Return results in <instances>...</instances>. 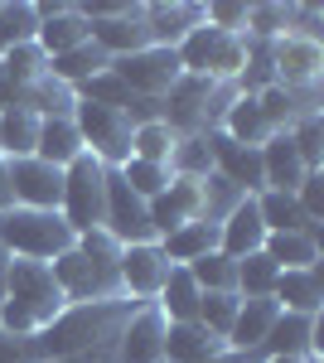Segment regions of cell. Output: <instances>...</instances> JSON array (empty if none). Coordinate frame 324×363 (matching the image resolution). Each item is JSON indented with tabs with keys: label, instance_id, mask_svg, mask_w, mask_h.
Here are the masks:
<instances>
[{
	"label": "cell",
	"instance_id": "cell-1",
	"mask_svg": "<svg viewBox=\"0 0 324 363\" xmlns=\"http://www.w3.org/2000/svg\"><path fill=\"white\" fill-rule=\"evenodd\" d=\"M58 291L68 306H92V301H116L121 296V242L107 228L78 233V242L49 262Z\"/></svg>",
	"mask_w": 324,
	"mask_h": 363
},
{
	"label": "cell",
	"instance_id": "cell-2",
	"mask_svg": "<svg viewBox=\"0 0 324 363\" xmlns=\"http://www.w3.org/2000/svg\"><path fill=\"white\" fill-rule=\"evenodd\" d=\"M68 310L49 262H20L10 257L5 296H0V330L5 335H44L58 315Z\"/></svg>",
	"mask_w": 324,
	"mask_h": 363
},
{
	"label": "cell",
	"instance_id": "cell-3",
	"mask_svg": "<svg viewBox=\"0 0 324 363\" xmlns=\"http://www.w3.org/2000/svg\"><path fill=\"white\" fill-rule=\"evenodd\" d=\"M135 306H140V301H131V296H116V301H92V306H68L54 325L39 335V354H44V363L73 359V354L92 349V344L121 339L126 320L135 315Z\"/></svg>",
	"mask_w": 324,
	"mask_h": 363
},
{
	"label": "cell",
	"instance_id": "cell-4",
	"mask_svg": "<svg viewBox=\"0 0 324 363\" xmlns=\"http://www.w3.org/2000/svg\"><path fill=\"white\" fill-rule=\"evenodd\" d=\"M78 242V233L63 223V213L54 208H0V252L20 257V262H54Z\"/></svg>",
	"mask_w": 324,
	"mask_h": 363
},
{
	"label": "cell",
	"instance_id": "cell-5",
	"mask_svg": "<svg viewBox=\"0 0 324 363\" xmlns=\"http://www.w3.org/2000/svg\"><path fill=\"white\" fill-rule=\"evenodd\" d=\"M58 213H63V223L73 233L102 228V213H107V165L92 160L87 150L63 169V203H58Z\"/></svg>",
	"mask_w": 324,
	"mask_h": 363
},
{
	"label": "cell",
	"instance_id": "cell-6",
	"mask_svg": "<svg viewBox=\"0 0 324 363\" xmlns=\"http://www.w3.org/2000/svg\"><path fill=\"white\" fill-rule=\"evenodd\" d=\"M73 126H78L82 136V150L92 155V160H102L107 169H121L131 160V131L135 121L126 112H116V107H97V102H82L73 107Z\"/></svg>",
	"mask_w": 324,
	"mask_h": 363
},
{
	"label": "cell",
	"instance_id": "cell-7",
	"mask_svg": "<svg viewBox=\"0 0 324 363\" xmlns=\"http://www.w3.org/2000/svg\"><path fill=\"white\" fill-rule=\"evenodd\" d=\"M111 73L131 87L135 97H145V102H160L164 92L184 78L179 54H174V49H160V44L135 49V54H126V58H111Z\"/></svg>",
	"mask_w": 324,
	"mask_h": 363
},
{
	"label": "cell",
	"instance_id": "cell-8",
	"mask_svg": "<svg viewBox=\"0 0 324 363\" xmlns=\"http://www.w3.org/2000/svg\"><path fill=\"white\" fill-rule=\"evenodd\" d=\"M271 68H276V87H286V92H320L324 44L300 39V34H281V39H271Z\"/></svg>",
	"mask_w": 324,
	"mask_h": 363
},
{
	"label": "cell",
	"instance_id": "cell-9",
	"mask_svg": "<svg viewBox=\"0 0 324 363\" xmlns=\"http://www.w3.org/2000/svg\"><path fill=\"white\" fill-rule=\"evenodd\" d=\"M102 228L121 247H135V242H155V228H150V203L140 194L126 189V179L107 169V213H102Z\"/></svg>",
	"mask_w": 324,
	"mask_h": 363
},
{
	"label": "cell",
	"instance_id": "cell-10",
	"mask_svg": "<svg viewBox=\"0 0 324 363\" xmlns=\"http://www.w3.org/2000/svg\"><path fill=\"white\" fill-rule=\"evenodd\" d=\"M10 199L20 208H54L63 203V169L39 160V155H25V160H10Z\"/></svg>",
	"mask_w": 324,
	"mask_h": 363
},
{
	"label": "cell",
	"instance_id": "cell-11",
	"mask_svg": "<svg viewBox=\"0 0 324 363\" xmlns=\"http://www.w3.org/2000/svg\"><path fill=\"white\" fill-rule=\"evenodd\" d=\"M164 277H169V257H164L160 242H135V247H121V296L131 301H155L160 296Z\"/></svg>",
	"mask_w": 324,
	"mask_h": 363
},
{
	"label": "cell",
	"instance_id": "cell-12",
	"mask_svg": "<svg viewBox=\"0 0 324 363\" xmlns=\"http://www.w3.org/2000/svg\"><path fill=\"white\" fill-rule=\"evenodd\" d=\"M116 359L121 363H164V315L155 310V301L135 306V315L126 320V330L116 339Z\"/></svg>",
	"mask_w": 324,
	"mask_h": 363
},
{
	"label": "cell",
	"instance_id": "cell-13",
	"mask_svg": "<svg viewBox=\"0 0 324 363\" xmlns=\"http://www.w3.org/2000/svg\"><path fill=\"white\" fill-rule=\"evenodd\" d=\"M320 354V315H276V325L262 339V359H305Z\"/></svg>",
	"mask_w": 324,
	"mask_h": 363
},
{
	"label": "cell",
	"instance_id": "cell-14",
	"mask_svg": "<svg viewBox=\"0 0 324 363\" xmlns=\"http://www.w3.org/2000/svg\"><path fill=\"white\" fill-rule=\"evenodd\" d=\"M208 145H213V174H223L228 184H238L242 194H262L267 184H262V150H252V145H238V140H228L223 131H208Z\"/></svg>",
	"mask_w": 324,
	"mask_h": 363
},
{
	"label": "cell",
	"instance_id": "cell-15",
	"mask_svg": "<svg viewBox=\"0 0 324 363\" xmlns=\"http://www.w3.org/2000/svg\"><path fill=\"white\" fill-rule=\"evenodd\" d=\"M87 39L92 34H87V20H82L78 5H39V34H34V44L49 58L68 54V49H78Z\"/></svg>",
	"mask_w": 324,
	"mask_h": 363
},
{
	"label": "cell",
	"instance_id": "cell-16",
	"mask_svg": "<svg viewBox=\"0 0 324 363\" xmlns=\"http://www.w3.org/2000/svg\"><path fill=\"white\" fill-rule=\"evenodd\" d=\"M262 242H267V228H262V213H257V199H242L218 223V252L233 257V262H242L252 252H262Z\"/></svg>",
	"mask_w": 324,
	"mask_h": 363
},
{
	"label": "cell",
	"instance_id": "cell-17",
	"mask_svg": "<svg viewBox=\"0 0 324 363\" xmlns=\"http://www.w3.org/2000/svg\"><path fill=\"white\" fill-rule=\"evenodd\" d=\"M199 218V179H169V189L160 199H150V228H155V242L169 238L174 228H184Z\"/></svg>",
	"mask_w": 324,
	"mask_h": 363
},
{
	"label": "cell",
	"instance_id": "cell-18",
	"mask_svg": "<svg viewBox=\"0 0 324 363\" xmlns=\"http://www.w3.org/2000/svg\"><path fill=\"white\" fill-rule=\"evenodd\" d=\"M271 301L286 310V315H320L324 306V272L320 267H305V272H281Z\"/></svg>",
	"mask_w": 324,
	"mask_h": 363
},
{
	"label": "cell",
	"instance_id": "cell-19",
	"mask_svg": "<svg viewBox=\"0 0 324 363\" xmlns=\"http://www.w3.org/2000/svg\"><path fill=\"white\" fill-rule=\"evenodd\" d=\"M305 174H310V169L300 165L291 136H286V131H276V136L262 145V184H267V189H276V194H296Z\"/></svg>",
	"mask_w": 324,
	"mask_h": 363
},
{
	"label": "cell",
	"instance_id": "cell-20",
	"mask_svg": "<svg viewBox=\"0 0 324 363\" xmlns=\"http://www.w3.org/2000/svg\"><path fill=\"white\" fill-rule=\"evenodd\" d=\"M228 344L218 335H208L199 320H184V325H164V363H208L218 359Z\"/></svg>",
	"mask_w": 324,
	"mask_h": 363
},
{
	"label": "cell",
	"instance_id": "cell-21",
	"mask_svg": "<svg viewBox=\"0 0 324 363\" xmlns=\"http://www.w3.org/2000/svg\"><path fill=\"white\" fill-rule=\"evenodd\" d=\"M218 131H223L228 140H238V145H252V150H262V145L276 136V131L267 126V116H262V107H257V97H242V92L228 102Z\"/></svg>",
	"mask_w": 324,
	"mask_h": 363
},
{
	"label": "cell",
	"instance_id": "cell-22",
	"mask_svg": "<svg viewBox=\"0 0 324 363\" xmlns=\"http://www.w3.org/2000/svg\"><path fill=\"white\" fill-rule=\"evenodd\" d=\"M34 155L49 160V165L68 169L82 155V136L73 126V116H39V140H34Z\"/></svg>",
	"mask_w": 324,
	"mask_h": 363
},
{
	"label": "cell",
	"instance_id": "cell-23",
	"mask_svg": "<svg viewBox=\"0 0 324 363\" xmlns=\"http://www.w3.org/2000/svg\"><path fill=\"white\" fill-rule=\"evenodd\" d=\"M199 25H203V5H145L150 44H160V49H174V44Z\"/></svg>",
	"mask_w": 324,
	"mask_h": 363
},
{
	"label": "cell",
	"instance_id": "cell-24",
	"mask_svg": "<svg viewBox=\"0 0 324 363\" xmlns=\"http://www.w3.org/2000/svg\"><path fill=\"white\" fill-rule=\"evenodd\" d=\"M257 213H262V228H267V233H310V238H320V223L305 218V208L296 203V194L262 189V194H257Z\"/></svg>",
	"mask_w": 324,
	"mask_h": 363
},
{
	"label": "cell",
	"instance_id": "cell-25",
	"mask_svg": "<svg viewBox=\"0 0 324 363\" xmlns=\"http://www.w3.org/2000/svg\"><path fill=\"white\" fill-rule=\"evenodd\" d=\"M111 68V58L87 39V44H78V49H68V54H58V58H49V78H58L63 87H73L78 92L82 83H92L97 73H107Z\"/></svg>",
	"mask_w": 324,
	"mask_h": 363
},
{
	"label": "cell",
	"instance_id": "cell-26",
	"mask_svg": "<svg viewBox=\"0 0 324 363\" xmlns=\"http://www.w3.org/2000/svg\"><path fill=\"white\" fill-rule=\"evenodd\" d=\"M164 257H169V267H189L199 257H208L218 252V223H203V218H194V223L174 228L169 238H160Z\"/></svg>",
	"mask_w": 324,
	"mask_h": 363
},
{
	"label": "cell",
	"instance_id": "cell-27",
	"mask_svg": "<svg viewBox=\"0 0 324 363\" xmlns=\"http://www.w3.org/2000/svg\"><path fill=\"white\" fill-rule=\"evenodd\" d=\"M276 315H281L276 301H242V306H238V320H233V330H228V349H238V354L262 349V339H267V330L276 325Z\"/></svg>",
	"mask_w": 324,
	"mask_h": 363
},
{
	"label": "cell",
	"instance_id": "cell-28",
	"mask_svg": "<svg viewBox=\"0 0 324 363\" xmlns=\"http://www.w3.org/2000/svg\"><path fill=\"white\" fill-rule=\"evenodd\" d=\"M199 296H203V291L194 286L189 272H184V267H169L160 296H155V310L164 315V325H184V320L199 315Z\"/></svg>",
	"mask_w": 324,
	"mask_h": 363
},
{
	"label": "cell",
	"instance_id": "cell-29",
	"mask_svg": "<svg viewBox=\"0 0 324 363\" xmlns=\"http://www.w3.org/2000/svg\"><path fill=\"white\" fill-rule=\"evenodd\" d=\"M262 252H267L281 272H305V267H320V238H310V233H267Z\"/></svg>",
	"mask_w": 324,
	"mask_h": 363
},
{
	"label": "cell",
	"instance_id": "cell-30",
	"mask_svg": "<svg viewBox=\"0 0 324 363\" xmlns=\"http://www.w3.org/2000/svg\"><path fill=\"white\" fill-rule=\"evenodd\" d=\"M34 140H39V116L29 112V107H5L0 112V155L5 160L34 155Z\"/></svg>",
	"mask_w": 324,
	"mask_h": 363
},
{
	"label": "cell",
	"instance_id": "cell-31",
	"mask_svg": "<svg viewBox=\"0 0 324 363\" xmlns=\"http://www.w3.org/2000/svg\"><path fill=\"white\" fill-rule=\"evenodd\" d=\"M169 174H174V179H203V174H213L208 131H203V136H179L174 140V150H169Z\"/></svg>",
	"mask_w": 324,
	"mask_h": 363
},
{
	"label": "cell",
	"instance_id": "cell-32",
	"mask_svg": "<svg viewBox=\"0 0 324 363\" xmlns=\"http://www.w3.org/2000/svg\"><path fill=\"white\" fill-rule=\"evenodd\" d=\"M242 199H252V194H242L238 184H228L223 174H203V179H199V218H203V223H223Z\"/></svg>",
	"mask_w": 324,
	"mask_h": 363
},
{
	"label": "cell",
	"instance_id": "cell-33",
	"mask_svg": "<svg viewBox=\"0 0 324 363\" xmlns=\"http://www.w3.org/2000/svg\"><path fill=\"white\" fill-rule=\"evenodd\" d=\"M276 277H281V267L271 262L267 252H252V257L238 262V296H242V301H271Z\"/></svg>",
	"mask_w": 324,
	"mask_h": 363
},
{
	"label": "cell",
	"instance_id": "cell-34",
	"mask_svg": "<svg viewBox=\"0 0 324 363\" xmlns=\"http://www.w3.org/2000/svg\"><path fill=\"white\" fill-rule=\"evenodd\" d=\"M34 34H39V5H29V0L5 5V0H0V54L29 44Z\"/></svg>",
	"mask_w": 324,
	"mask_h": 363
},
{
	"label": "cell",
	"instance_id": "cell-35",
	"mask_svg": "<svg viewBox=\"0 0 324 363\" xmlns=\"http://www.w3.org/2000/svg\"><path fill=\"white\" fill-rule=\"evenodd\" d=\"M174 140H179V136L164 126L160 116H155V121H140V126L131 131V160H150V165L169 169V150H174Z\"/></svg>",
	"mask_w": 324,
	"mask_h": 363
},
{
	"label": "cell",
	"instance_id": "cell-36",
	"mask_svg": "<svg viewBox=\"0 0 324 363\" xmlns=\"http://www.w3.org/2000/svg\"><path fill=\"white\" fill-rule=\"evenodd\" d=\"M238 306H242V296H233V291H203L194 320H199L208 335H218L228 344V330H233V320H238Z\"/></svg>",
	"mask_w": 324,
	"mask_h": 363
},
{
	"label": "cell",
	"instance_id": "cell-37",
	"mask_svg": "<svg viewBox=\"0 0 324 363\" xmlns=\"http://www.w3.org/2000/svg\"><path fill=\"white\" fill-rule=\"evenodd\" d=\"M0 63H5L10 87H29V83H39V78H49V54L34 39L20 44V49H10V54H0Z\"/></svg>",
	"mask_w": 324,
	"mask_h": 363
},
{
	"label": "cell",
	"instance_id": "cell-38",
	"mask_svg": "<svg viewBox=\"0 0 324 363\" xmlns=\"http://www.w3.org/2000/svg\"><path fill=\"white\" fill-rule=\"evenodd\" d=\"M184 272L194 277L199 291H233V296H238V262H233V257H223V252L199 257V262H189Z\"/></svg>",
	"mask_w": 324,
	"mask_h": 363
},
{
	"label": "cell",
	"instance_id": "cell-39",
	"mask_svg": "<svg viewBox=\"0 0 324 363\" xmlns=\"http://www.w3.org/2000/svg\"><path fill=\"white\" fill-rule=\"evenodd\" d=\"M286 25H291V5H281V0H262V5H247L242 34H247V39L271 44V39H281V34H286Z\"/></svg>",
	"mask_w": 324,
	"mask_h": 363
},
{
	"label": "cell",
	"instance_id": "cell-40",
	"mask_svg": "<svg viewBox=\"0 0 324 363\" xmlns=\"http://www.w3.org/2000/svg\"><path fill=\"white\" fill-rule=\"evenodd\" d=\"M286 136H291V145H296L300 165L305 169H324V121H320V112H305Z\"/></svg>",
	"mask_w": 324,
	"mask_h": 363
},
{
	"label": "cell",
	"instance_id": "cell-41",
	"mask_svg": "<svg viewBox=\"0 0 324 363\" xmlns=\"http://www.w3.org/2000/svg\"><path fill=\"white\" fill-rule=\"evenodd\" d=\"M116 174H121V179H126V189H131V194H140L145 203H150V199H160L164 189H169V179H174L164 165H150V160H126Z\"/></svg>",
	"mask_w": 324,
	"mask_h": 363
},
{
	"label": "cell",
	"instance_id": "cell-42",
	"mask_svg": "<svg viewBox=\"0 0 324 363\" xmlns=\"http://www.w3.org/2000/svg\"><path fill=\"white\" fill-rule=\"evenodd\" d=\"M203 25H213L218 34H242L247 5L242 0H213V5H203Z\"/></svg>",
	"mask_w": 324,
	"mask_h": 363
},
{
	"label": "cell",
	"instance_id": "cell-43",
	"mask_svg": "<svg viewBox=\"0 0 324 363\" xmlns=\"http://www.w3.org/2000/svg\"><path fill=\"white\" fill-rule=\"evenodd\" d=\"M0 363H44L39 335H5L0 330Z\"/></svg>",
	"mask_w": 324,
	"mask_h": 363
},
{
	"label": "cell",
	"instance_id": "cell-44",
	"mask_svg": "<svg viewBox=\"0 0 324 363\" xmlns=\"http://www.w3.org/2000/svg\"><path fill=\"white\" fill-rule=\"evenodd\" d=\"M296 203L305 208V218H315V223H324V169H310V174L300 179Z\"/></svg>",
	"mask_w": 324,
	"mask_h": 363
},
{
	"label": "cell",
	"instance_id": "cell-45",
	"mask_svg": "<svg viewBox=\"0 0 324 363\" xmlns=\"http://www.w3.org/2000/svg\"><path fill=\"white\" fill-rule=\"evenodd\" d=\"M15 199H10V160L0 155V208H10Z\"/></svg>",
	"mask_w": 324,
	"mask_h": 363
},
{
	"label": "cell",
	"instance_id": "cell-46",
	"mask_svg": "<svg viewBox=\"0 0 324 363\" xmlns=\"http://www.w3.org/2000/svg\"><path fill=\"white\" fill-rule=\"evenodd\" d=\"M267 363H320V354H305V359H267Z\"/></svg>",
	"mask_w": 324,
	"mask_h": 363
},
{
	"label": "cell",
	"instance_id": "cell-47",
	"mask_svg": "<svg viewBox=\"0 0 324 363\" xmlns=\"http://www.w3.org/2000/svg\"><path fill=\"white\" fill-rule=\"evenodd\" d=\"M5 272H10V257L0 252V296H5Z\"/></svg>",
	"mask_w": 324,
	"mask_h": 363
},
{
	"label": "cell",
	"instance_id": "cell-48",
	"mask_svg": "<svg viewBox=\"0 0 324 363\" xmlns=\"http://www.w3.org/2000/svg\"><path fill=\"white\" fill-rule=\"evenodd\" d=\"M10 97V78H5V63H0V102Z\"/></svg>",
	"mask_w": 324,
	"mask_h": 363
},
{
	"label": "cell",
	"instance_id": "cell-49",
	"mask_svg": "<svg viewBox=\"0 0 324 363\" xmlns=\"http://www.w3.org/2000/svg\"><path fill=\"white\" fill-rule=\"evenodd\" d=\"M0 112H5V102H0Z\"/></svg>",
	"mask_w": 324,
	"mask_h": 363
}]
</instances>
